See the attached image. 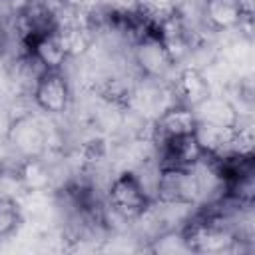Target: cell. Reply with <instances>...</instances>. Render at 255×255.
I'll list each match as a JSON object with an SVG mask.
<instances>
[{
	"mask_svg": "<svg viewBox=\"0 0 255 255\" xmlns=\"http://www.w3.org/2000/svg\"><path fill=\"white\" fill-rule=\"evenodd\" d=\"M193 135H195L203 155L219 157V155H227L229 153L233 128L213 126V124H197L195 129H193Z\"/></svg>",
	"mask_w": 255,
	"mask_h": 255,
	"instance_id": "30bf717a",
	"label": "cell"
},
{
	"mask_svg": "<svg viewBox=\"0 0 255 255\" xmlns=\"http://www.w3.org/2000/svg\"><path fill=\"white\" fill-rule=\"evenodd\" d=\"M191 110L195 114L197 124H213V126L233 128L237 122V112L225 94L211 92L207 98H203Z\"/></svg>",
	"mask_w": 255,
	"mask_h": 255,
	"instance_id": "9c48e42d",
	"label": "cell"
},
{
	"mask_svg": "<svg viewBox=\"0 0 255 255\" xmlns=\"http://www.w3.org/2000/svg\"><path fill=\"white\" fill-rule=\"evenodd\" d=\"M171 88H173L177 104L187 106V108L197 106L203 98L211 94V86L207 78L203 76V72L197 68H189V66H183L177 70L171 82Z\"/></svg>",
	"mask_w": 255,
	"mask_h": 255,
	"instance_id": "52a82bcc",
	"label": "cell"
},
{
	"mask_svg": "<svg viewBox=\"0 0 255 255\" xmlns=\"http://www.w3.org/2000/svg\"><path fill=\"white\" fill-rule=\"evenodd\" d=\"M32 98L42 114L58 118L70 110L74 100V88L62 70H48L44 78L38 82Z\"/></svg>",
	"mask_w": 255,
	"mask_h": 255,
	"instance_id": "277c9868",
	"label": "cell"
},
{
	"mask_svg": "<svg viewBox=\"0 0 255 255\" xmlns=\"http://www.w3.org/2000/svg\"><path fill=\"white\" fill-rule=\"evenodd\" d=\"M10 124H12V118H10V114H8V108H6V104L0 100V135H6V133H8Z\"/></svg>",
	"mask_w": 255,
	"mask_h": 255,
	"instance_id": "4fadbf2b",
	"label": "cell"
},
{
	"mask_svg": "<svg viewBox=\"0 0 255 255\" xmlns=\"http://www.w3.org/2000/svg\"><path fill=\"white\" fill-rule=\"evenodd\" d=\"M0 2H4V0H0Z\"/></svg>",
	"mask_w": 255,
	"mask_h": 255,
	"instance_id": "9a60e30c",
	"label": "cell"
},
{
	"mask_svg": "<svg viewBox=\"0 0 255 255\" xmlns=\"http://www.w3.org/2000/svg\"><path fill=\"white\" fill-rule=\"evenodd\" d=\"M106 197H108V203L116 211H120L122 215H126L131 221L139 213H143L147 209V205L151 203V199L141 189V185L131 169H122V171L114 173V177L106 189Z\"/></svg>",
	"mask_w": 255,
	"mask_h": 255,
	"instance_id": "3957f363",
	"label": "cell"
},
{
	"mask_svg": "<svg viewBox=\"0 0 255 255\" xmlns=\"http://www.w3.org/2000/svg\"><path fill=\"white\" fill-rule=\"evenodd\" d=\"M56 126H48V116L40 110L36 114L18 118L8 128V143L22 159H38L48 151L50 133Z\"/></svg>",
	"mask_w": 255,
	"mask_h": 255,
	"instance_id": "6da1fadb",
	"label": "cell"
},
{
	"mask_svg": "<svg viewBox=\"0 0 255 255\" xmlns=\"http://www.w3.org/2000/svg\"><path fill=\"white\" fill-rule=\"evenodd\" d=\"M131 62L139 76L161 80V82H173L179 66L173 64L169 58L159 34H149L137 40L131 46Z\"/></svg>",
	"mask_w": 255,
	"mask_h": 255,
	"instance_id": "7a4b0ae2",
	"label": "cell"
},
{
	"mask_svg": "<svg viewBox=\"0 0 255 255\" xmlns=\"http://www.w3.org/2000/svg\"><path fill=\"white\" fill-rule=\"evenodd\" d=\"M197 126L195 114L191 108L175 104L171 108H167L165 112H161L155 120H153V129H151V139L155 137H175V135H185V133H193Z\"/></svg>",
	"mask_w": 255,
	"mask_h": 255,
	"instance_id": "ba28073f",
	"label": "cell"
},
{
	"mask_svg": "<svg viewBox=\"0 0 255 255\" xmlns=\"http://www.w3.org/2000/svg\"><path fill=\"white\" fill-rule=\"evenodd\" d=\"M6 2L10 4V8H12L14 12H18V10H20V8H24V6H26L30 0H6Z\"/></svg>",
	"mask_w": 255,
	"mask_h": 255,
	"instance_id": "5bb4252c",
	"label": "cell"
},
{
	"mask_svg": "<svg viewBox=\"0 0 255 255\" xmlns=\"http://www.w3.org/2000/svg\"><path fill=\"white\" fill-rule=\"evenodd\" d=\"M24 225V213L16 197L0 195V239H12Z\"/></svg>",
	"mask_w": 255,
	"mask_h": 255,
	"instance_id": "7c38bea8",
	"label": "cell"
},
{
	"mask_svg": "<svg viewBox=\"0 0 255 255\" xmlns=\"http://www.w3.org/2000/svg\"><path fill=\"white\" fill-rule=\"evenodd\" d=\"M32 52L42 60V64L48 70H60L66 64V60L70 58L66 48H64V44H62V38H60L58 30L48 34V36H44L42 40H38L34 44Z\"/></svg>",
	"mask_w": 255,
	"mask_h": 255,
	"instance_id": "8fae6325",
	"label": "cell"
},
{
	"mask_svg": "<svg viewBox=\"0 0 255 255\" xmlns=\"http://www.w3.org/2000/svg\"><path fill=\"white\" fill-rule=\"evenodd\" d=\"M165 203H197V181L189 167H167L161 169L155 199Z\"/></svg>",
	"mask_w": 255,
	"mask_h": 255,
	"instance_id": "5b68a950",
	"label": "cell"
},
{
	"mask_svg": "<svg viewBox=\"0 0 255 255\" xmlns=\"http://www.w3.org/2000/svg\"><path fill=\"white\" fill-rule=\"evenodd\" d=\"M201 16L213 34L231 32L247 18L239 0H201Z\"/></svg>",
	"mask_w": 255,
	"mask_h": 255,
	"instance_id": "8992f818",
	"label": "cell"
}]
</instances>
